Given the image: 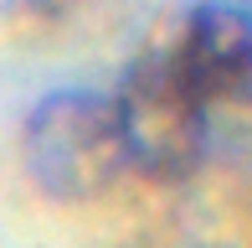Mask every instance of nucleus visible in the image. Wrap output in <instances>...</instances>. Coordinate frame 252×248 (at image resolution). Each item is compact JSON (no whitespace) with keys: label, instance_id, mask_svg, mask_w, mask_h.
Listing matches in <instances>:
<instances>
[{"label":"nucleus","instance_id":"1","mask_svg":"<svg viewBox=\"0 0 252 248\" xmlns=\"http://www.w3.org/2000/svg\"><path fill=\"white\" fill-rule=\"evenodd\" d=\"M21 161L31 181L57 202H98L119 181L124 140L113 98L93 88H57L21 124Z\"/></svg>","mask_w":252,"mask_h":248},{"label":"nucleus","instance_id":"3","mask_svg":"<svg viewBox=\"0 0 252 248\" xmlns=\"http://www.w3.org/2000/svg\"><path fill=\"white\" fill-rule=\"evenodd\" d=\"M165 57L206 114L211 104H252V5L201 0Z\"/></svg>","mask_w":252,"mask_h":248},{"label":"nucleus","instance_id":"2","mask_svg":"<svg viewBox=\"0 0 252 248\" xmlns=\"http://www.w3.org/2000/svg\"><path fill=\"white\" fill-rule=\"evenodd\" d=\"M113 119L124 140V165L150 181H180L206 155V109L175 78L165 52H144L113 88Z\"/></svg>","mask_w":252,"mask_h":248}]
</instances>
